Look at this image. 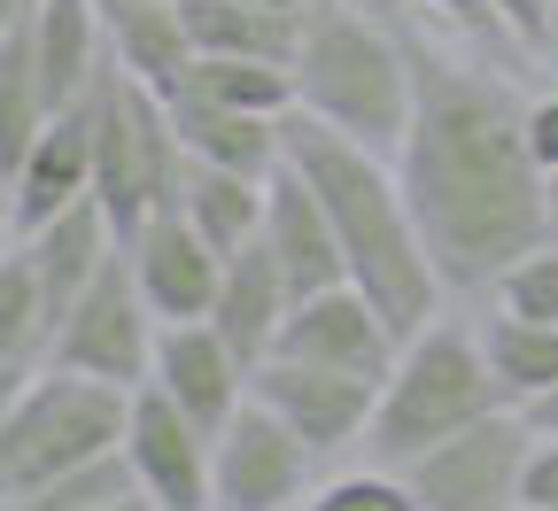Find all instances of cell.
<instances>
[{"label":"cell","mask_w":558,"mask_h":511,"mask_svg":"<svg viewBox=\"0 0 558 511\" xmlns=\"http://www.w3.org/2000/svg\"><path fill=\"white\" fill-rule=\"evenodd\" d=\"M403 16L411 39V124L396 139V171L403 194L418 209V233H427L442 279L458 303H481L488 279H497L520 248L550 241L543 233V171L527 156V78L520 54H465L450 47L442 24Z\"/></svg>","instance_id":"obj_1"},{"label":"cell","mask_w":558,"mask_h":511,"mask_svg":"<svg viewBox=\"0 0 558 511\" xmlns=\"http://www.w3.org/2000/svg\"><path fill=\"white\" fill-rule=\"evenodd\" d=\"M288 163L318 186L349 279L388 311L396 333H418L427 318H442L458 303L442 264H435V248H427V233H418V209L403 194L396 156H380V148H365V139H349V132H333V124L295 109L288 117Z\"/></svg>","instance_id":"obj_2"},{"label":"cell","mask_w":558,"mask_h":511,"mask_svg":"<svg viewBox=\"0 0 558 511\" xmlns=\"http://www.w3.org/2000/svg\"><path fill=\"white\" fill-rule=\"evenodd\" d=\"M295 109L396 156L411 124V39L388 0H311L295 47Z\"/></svg>","instance_id":"obj_3"},{"label":"cell","mask_w":558,"mask_h":511,"mask_svg":"<svg viewBox=\"0 0 558 511\" xmlns=\"http://www.w3.org/2000/svg\"><path fill=\"white\" fill-rule=\"evenodd\" d=\"M497 411H512V403H505L497 373H488L481 318L450 303L442 318H427L418 333H403L388 380H380V403H373L365 458L411 465V458H427L435 442H450V434L497 418Z\"/></svg>","instance_id":"obj_4"},{"label":"cell","mask_w":558,"mask_h":511,"mask_svg":"<svg viewBox=\"0 0 558 511\" xmlns=\"http://www.w3.org/2000/svg\"><path fill=\"white\" fill-rule=\"evenodd\" d=\"M124 411L132 396L86 373H62V364H39L24 380V396L0 418V503L54 480V473H78L94 458H117L124 442Z\"/></svg>","instance_id":"obj_5"},{"label":"cell","mask_w":558,"mask_h":511,"mask_svg":"<svg viewBox=\"0 0 558 511\" xmlns=\"http://www.w3.org/2000/svg\"><path fill=\"white\" fill-rule=\"evenodd\" d=\"M86 124H94V202L117 217V233H132L140 217L171 209L186 148H179L163 86H148V78H132L124 62H109L101 86L86 94Z\"/></svg>","instance_id":"obj_6"},{"label":"cell","mask_w":558,"mask_h":511,"mask_svg":"<svg viewBox=\"0 0 558 511\" xmlns=\"http://www.w3.org/2000/svg\"><path fill=\"white\" fill-rule=\"evenodd\" d=\"M156 341H163V318L148 311L132 264L117 256V264L86 287V295L62 311L47 364H62V373H86V380H109V388L132 396V388H148V373H156Z\"/></svg>","instance_id":"obj_7"},{"label":"cell","mask_w":558,"mask_h":511,"mask_svg":"<svg viewBox=\"0 0 558 511\" xmlns=\"http://www.w3.org/2000/svg\"><path fill=\"white\" fill-rule=\"evenodd\" d=\"M326 458L279 418L271 403H248L218 426V465H209V511H303Z\"/></svg>","instance_id":"obj_8"},{"label":"cell","mask_w":558,"mask_h":511,"mask_svg":"<svg viewBox=\"0 0 558 511\" xmlns=\"http://www.w3.org/2000/svg\"><path fill=\"white\" fill-rule=\"evenodd\" d=\"M527 450L535 426L527 411H497L450 442H435L427 458H411V496L418 511H520V480H527Z\"/></svg>","instance_id":"obj_9"},{"label":"cell","mask_w":558,"mask_h":511,"mask_svg":"<svg viewBox=\"0 0 558 511\" xmlns=\"http://www.w3.org/2000/svg\"><path fill=\"white\" fill-rule=\"evenodd\" d=\"M256 403H271L326 465H341V458H365L380 380L333 373V364H311V356H264L256 364Z\"/></svg>","instance_id":"obj_10"},{"label":"cell","mask_w":558,"mask_h":511,"mask_svg":"<svg viewBox=\"0 0 558 511\" xmlns=\"http://www.w3.org/2000/svg\"><path fill=\"white\" fill-rule=\"evenodd\" d=\"M124 465L140 480V496L163 511H209V465H218V434H209L194 411H179L156 380L132 388L124 411Z\"/></svg>","instance_id":"obj_11"},{"label":"cell","mask_w":558,"mask_h":511,"mask_svg":"<svg viewBox=\"0 0 558 511\" xmlns=\"http://www.w3.org/2000/svg\"><path fill=\"white\" fill-rule=\"evenodd\" d=\"M124 264L140 279V295H148V311L163 326H186V318H209L218 311V287H226V248H209L179 209H156L140 217V226L124 233Z\"/></svg>","instance_id":"obj_12"},{"label":"cell","mask_w":558,"mask_h":511,"mask_svg":"<svg viewBox=\"0 0 558 511\" xmlns=\"http://www.w3.org/2000/svg\"><path fill=\"white\" fill-rule=\"evenodd\" d=\"M396 349H403V333L388 326V311L357 279H341L288 311V333H279L271 356H311V364H333V373H357V380H388Z\"/></svg>","instance_id":"obj_13"},{"label":"cell","mask_w":558,"mask_h":511,"mask_svg":"<svg viewBox=\"0 0 558 511\" xmlns=\"http://www.w3.org/2000/svg\"><path fill=\"white\" fill-rule=\"evenodd\" d=\"M179 411H194L209 434H218L241 403H248V388H256V373H248V356L209 326V318H186V326H163V341H156V373H148Z\"/></svg>","instance_id":"obj_14"},{"label":"cell","mask_w":558,"mask_h":511,"mask_svg":"<svg viewBox=\"0 0 558 511\" xmlns=\"http://www.w3.org/2000/svg\"><path fill=\"white\" fill-rule=\"evenodd\" d=\"M94 202V124H86V101L62 109L39 139L32 156L9 171V209H16V233H39L47 217Z\"/></svg>","instance_id":"obj_15"},{"label":"cell","mask_w":558,"mask_h":511,"mask_svg":"<svg viewBox=\"0 0 558 511\" xmlns=\"http://www.w3.org/2000/svg\"><path fill=\"white\" fill-rule=\"evenodd\" d=\"M264 256L288 271V287H295V303L303 295H318V287H341L349 279V264H341V241H333V217H326V202H318V186L288 163L271 179V202H264Z\"/></svg>","instance_id":"obj_16"},{"label":"cell","mask_w":558,"mask_h":511,"mask_svg":"<svg viewBox=\"0 0 558 511\" xmlns=\"http://www.w3.org/2000/svg\"><path fill=\"white\" fill-rule=\"evenodd\" d=\"M24 39H32V62H39L54 109H78V101L101 86V70L117 62V54H109V16H101V0H32Z\"/></svg>","instance_id":"obj_17"},{"label":"cell","mask_w":558,"mask_h":511,"mask_svg":"<svg viewBox=\"0 0 558 511\" xmlns=\"http://www.w3.org/2000/svg\"><path fill=\"white\" fill-rule=\"evenodd\" d=\"M16 241H24V256L39 264V287H47V303H54V326H62V311L124 256V233H117V217H109L101 202H78V209L47 217L39 233H16Z\"/></svg>","instance_id":"obj_18"},{"label":"cell","mask_w":558,"mask_h":511,"mask_svg":"<svg viewBox=\"0 0 558 511\" xmlns=\"http://www.w3.org/2000/svg\"><path fill=\"white\" fill-rule=\"evenodd\" d=\"M171 101V124H179V148L202 156V163H233V171H256V179H279L288 171V117L271 109H218V101Z\"/></svg>","instance_id":"obj_19"},{"label":"cell","mask_w":558,"mask_h":511,"mask_svg":"<svg viewBox=\"0 0 558 511\" xmlns=\"http://www.w3.org/2000/svg\"><path fill=\"white\" fill-rule=\"evenodd\" d=\"M264 202H271V179L233 171V163H202V156H186V163H179V186H171V209L186 217L209 248H226V256L256 248Z\"/></svg>","instance_id":"obj_20"},{"label":"cell","mask_w":558,"mask_h":511,"mask_svg":"<svg viewBox=\"0 0 558 511\" xmlns=\"http://www.w3.org/2000/svg\"><path fill=\"white\" fill-rule=\"evenodd\" d=\"M288 311H295V287H288V271H279L271 256H264V241L256 248H241L233 264H226V287H218V311H209V326H218L241 356H248V373L279 349V333H288Z\"/></svg>","instance_id":"obj_21"},{"label":"cell","mask_w":558,"mask_h":511,"mask_svg":"<svg viewBox=\"0 0 558 511\" xmlns=\"http://www.w3.org/2000/svg\"><path fill=\"white\" fill-rule=\"evenodd\" d=\"M311 9H264V0H186L194 54H241V62H288L303 47Z\"/></svg>","instance_id":"obj_22"},{"label":"cell","mask_w":558,"mask_h":511,"mask_svg":"<svg viewBox=\"0 0 558 511\" xmlns=\"http://www.w3.org/2000/svg\"><path fill=\"white\" fill-rule=\"evenodd\" d=\"M109 16V54L148 86H171L194 62V32H186V0H117Z\"/></svg>","instance_id":"obj_23"},{"label":"cell","mask_w":558,"mask_h":511,"mask_svg":"<svg viewBox=\"0 0 558 511\" xmlns=\"http://www.w3.org/2000/svg\"><path fill=\"white\" fill-rule=\"evenodd\" d=\"M481 349H488V373H497L512 411H527L558 388V326H535V318H512V311L481 303Z\"/></svg>","instance_id":"obj_24"},{"label":"cell","mask_w":558,"mask_h":511,"mask_svg":"<svg viewBox=\"0 0 558 511\" xmlns=\"http://www.w3.org/2000/svg\"><path fill=\"white\" fill-rule=\"evenodd\" d=\"M179 101H218V109H295V70L288 62H241V54H194L179 78L163 86Z\"/></svg>","instance_id":"obj_25"},{"label":"cell","mask_w":558,"mask_h":511,"mask_svg":"<svg viewBox=\"0 0 558 511\" xmlns=\"http://www.w3.org/2000/svg\"><path fill=\"white\" fill-rule=\"evenodd\" d=\"M62 109L47 101V78H39V62H32V39L24 24L0 39V186H9V171L32 156V139L54 124Z\"/></svg>","instance_id":"obj_26"},{"label":"cell","mask_w":558,"mask_h":511,"mask_svg":"<svg viewBox=\"0 0 558 511\" xmlns=\"http://www.w3.org/2000/svg\"><path fill=\"white\" fill-rule=\"evenodd\" d=\"M54 349V303L39 287V264L24 256V241L0 256V364H47Z\"/></svg>","instance_id":"obj_27"},{"label":"cell","mask_w":558,"mask_h":511,"mask_svg":"<svg viewBox=\"0 0 558 511\" xmlns=\"http://www.w3.org/2000/svg\"><path fill=\"white\" fill-rule=\"evenodd\" d=\"M303 511H418L411 473L380 465V458H341L318 473V488L303 496Z\"/></svg>","instance_id":"obj_28"},{"label":"cell","mask_w":558,"mask_h":511,"mask_svg":"<svg viewBox=\"0 0 558 511\" xmlns=\"http://www.w3.org/2000/svg\"><path fill=\"white\" fill-rule=\"evenodd\" d=\"M488 311H512V318H535V326H558V241H535L520 248L497 279H488Z\"/></svg>","instance_id":"obj_29"},{"label":"cell","mask_w":558,"mask_h":511,"mask_svg":"<svg viewBox=\"0 0 558 511\" xmlns=\"http://www.w3.org/2000/svg\"><path fill=\"white\" fill-rule=\"evenodd\" d=\"M388 9H411V16H427V24L458 32V39H481V47H497V54H520V47L505 39V24L488 16V0H388ZM520 62H527V54H520Z\"/></svg>","instance_id":"obj_30"},{"label":"cell","mask_w":558,"mask_h":511,"mask_svg":"<svg viewBox=\"0 0 558 511\" xmlns=\"http://www.w3.org/2000/svg\"><path fill=\"white\" fill-rule=\"evenodd\" d=\"M520 132H527V156H535V171L550 179V171H558V78H543V86H527V109H520Z\"/></svg>","instance_id":"obj_31"},{"label":"cell","mask_w":558,"mask_h":511,"mask_svg":"<svg viewBox=\"0 0 558 511\" xmlns=\"http://www.w3.org/2000/svg\"><path fill=\"white\" fill-rule=\"evenodd\" d=\"M520 511H558V434H535L527 480H520Z\"/></svg>","instance_id":"obj_32"},{"label":"cell","mask_w":558,"mask_h":511,"mask_svg":"<svg viewBox=\"0 0 558 511\" xmlns=\"http://www.w3.org/2000/svg\"><path fill=\"white\" fill-rule=\"evenodd\" d=\"M543 9H550V0H488V16H497L505 24V39L535 62V32H543Z\"/></svg>","instance_id":"obj_33"},{"label":"cell","mask_w":558,"mask_h":511,"mask_svg":"<svg viewBox=\"0 0 558 511\" xmlns=\"http://www.w3.org/2000/svg\"><path fill=\"white\" fill-rule=\"evenodd\" d=\"M535 70H550V78H558V0L543 9V32H535Z\"/></svg>","instance_id":"obj_34"},{"label":"cell","mask_w":558,"mask_h":511,"mask_svg":"<svg viewBox=\"0 0 558 511\" xmlns=\"http://www.w3.org/2000/svg\"><path fill=\"white\" fill-rule=\"evenodd\" d=\"M32 373H39V364H32ZM32 373H24V364H0V418H9V403L24 396V380H32Z\"/></svg>","instance_id":"obj_35"},{"label":"cell","mask_w":558,"mask_h":511,"mask_svg":"<svg viewBox=\"0 0 558 511\" xmlns=\"http://www.w3.org/2000/svg\"><path fill=\"white\" fill-rule=\"evenodd\" d=\"M527 426H535V434H558V388H550L543 403H527Z\"/></svg>","instance_id":"obj_36"},{"label":"cell","mask_w":558,"mask_h":511,"mask_svg":"<svg viewBox=\"0 0 558 511\" xmlns=\"http://www.w3.org/2000/svg\"><path fill=\"white\" fill-rule=\"evenodd\" d=\"M543 233H550V241H558V171H550V179H543Z\"/></svg>","instance_id":"obj_37"},{"label":"cell","mask_w":558,"mask_h":511,"mask_svg":"<svg viewBox=\"0 0 558 511\" xmlns=\"http://www.w3.org/2000/svg\"><path fill=\"white\" fill-rule=\"evenodd\" d=\"M16 248V209H9V186H0V256Z\"/></svg>","instance_id":"obj_38"},{"label":"cell","mask_w":558,"mask_h":511,"mask_svg":"<svg viewBox=\"0 0 558 511\" xmlns=\"http://www.w3.org/2000/svg\"><path fill=\"white\" fill-rule=\"evenodd\" d=\"M24 16H32V0H0V39H9V32H16Z\"/></svg>","instance_id":"obj_39"},{"label":"cell","mask_w":558,"mask_h":511,"mask_svg":"<svg viewBox=\"0 0 558 511\" xmlns=\"http://www.w3.org/2000/svg\"><path fill=\"white\" fill-rule=\"evenodd\" d=\"M94 511H148V496H124V503H94Z\"/></svg>","instance_id":"obj_40"},{"label":"cell","mask_w":558,"mask_h":511,"mask_svg":"<svg viewBox=\"0 0 558 511\" xmlns=\"http://www.w3.org/2000/svg\"><path fill=\"white\" fill-rule=\"evenodd\" d=\"M101 9H117V0H101Z\"/></svg>","instance_id":"obj_41"},{"label":"cell","mask_w":558,"mask_h":511,"mask_svg":"<svg viewBox=\"0 0 558 511\" xmlns=\"http://www.w3.org/2000/svg\"><path fill=\"white\" fill-rule=\"evenodd\" d=\"M148 511H163V503H148Z\"/></svg>","instance_id":"obj_42"}]
</instances>
